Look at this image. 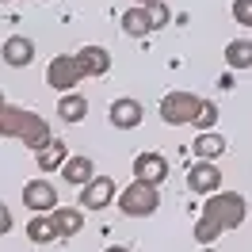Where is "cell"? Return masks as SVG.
<instances>
[{"mask_svg":"<svg viewBox=\"0 0 252 252\" xmlns=\"http://www.w3.org/2000/svg\"><path fill=\"white\" fill-rule=\"evenodd\" d=\"M23 203H27V210H34V214H54V210H58V191H54V184H46V180H31V184L23 188Z\"/></svg>","mask_w":252,"mask_h":252,"instance_id":"cell-7","label":"cell"},{"mask_svg":"<svg viewBox=\"0 0 252 252\" xmlns=\"http://www.w3.org/2000/svg\"><path fill=\"white\" fill-rule=\"evenodd\" d=\"M225 65L229 69H252V38H233L225 46Z\"/></svg>","mask_w":252,"mask_h":252,"instance_id":"cell-18","label":"cell"},{"mask_svg":"<svg viewBox=\"0 0 252 252\" xmlns=\"http://www.w3.org/2000/svg\"><path fill=\"white\" fill-rule=\"evenodd\" d=\"M62 180H65V184H73V188L92 184V180H95V164H92V157H69V160L62 164Z\"/></svg>","mask_w":252,"mask_h":252,"instance_id":"cell-13","label":"cell"},{"mask_svg":"<svg viewBox=\"0 0 252 252\" xmlns=\"http://www.w3.org/2000/svg\"><path fill=\"white\" fill-rule=\"evenodd\" d=\"M153 27H157V19H153L149 8H126L123 12V31L130 34V38H145Z\"/></svg>","mask_w":252,"mask_h":252,"instance_id":"cell-14","label":"cell"},{"mask_svg":"<svg viewBox=\"0 0 252 252\" xmlns=\"http://www.w3.org/2000/svg\"><path fill=\"white\" fill-rule=\"evenodd\" d=\"M160 206V191L157 184H145V180H134L126 191H119V210L126 218H149Z\"/></svg>","mask_w":252,"mask_h":252,"instance_id":"cell-3","label":"cell"},{"mask_svg":"<svg viewBox=\"0 0 252 252\" xmlns=\"http://www.w3.org/2000/svg\"><path fill=\"white\" fill-rule=\"evenodd\" d=\"M84 80V73H80V65H77V54H58L54 62H50L46 69V84L54 88V92H77V84Z\"/></svg>","mask_w":252,"mask_h":252,"instance_id":"cell-5","label":"cell"},{"mask_svg":"<svg viewBox=\"0 0 252 252\" xmlns=\"http://www.w3.org/2000/svg\"><path fill=\"white\" fill-rule=\"evenodd\" d=\"M168 176V160L160 153H142L134 157V180H145V184H160Z\"/></svg>","mask_w":252,"mask_h":252,"instance_id":"cell-12","label":"cell"},{"mask_svg":"<svg viewBox=\"0 0 252 252\" xmlns=\"http://www.w3.org/2000/svg\"><path fill=\"white\" fill-rule=\"evenodd\" d=\"M27 237H31L34 245H50L54 237H62L58 225H54V214H34V218L27 221Z\"/></svg>","mask_w":252,"mask_h":252,"instance_id":"cell-17","label":"cell"},{"mask_svg":"<svg viewBox=\"0 0 252 252\" xmlns=\"http://www.w3.org/2000/svg\"><path fill=\"white\" fill-rule=\"evenodd\" d=\"M58 115H62V123H80L84 115H88V99L80 92H65L58 99Z\"/></svg>","mask_w":252,"mask_h":252,"instance_id":"cell-16","label":"cell"},{"mask_svg":"<svg viewBox=\"0 0 252 252\" xmlns=\"http://www.w3.org/2000/svg\"><path fill=\"white\" fill-rule=\"evenodd\" d=\"M54 225H58V233H62V237H73V233L84 229V214L73 210V206H58V210H54Z\"/></svg>","mask_w":252,"mask_h":252,"instance_id":"cell-19","label":"cell"},{"mask_svg":"<svg viewBox=\"0 0 252 252\" xmlns=\"http://www.w3.org/2000/svg\"><path fill=\"white\" fill-rule=\"evenodd\" d=\"M77 65H80L84 77H103L111 69V54L103 46H80L77 50Z\"/></svg>","mask_w":252,"mask_h":252,"instance_id":"cell-11","label":"cell"},{"mask_svg":"<svg viewBox=\"0 0 252 252\" xmlns=\"http://www.w3.org/2000/svg\"><path fill=\"white\" fill-rule=\"evenodd\" d=\"M34 160H38V168H62L65 160H69V149H65V142L54 138L46 149H38V153H34Z\"/></svg>","mask_w":252,"mask_h":252,"instance_id":"cell-20","label":"cell"},{"mask_svg":"<svg viewBox=\"0 0 252 252\" xmlns=\"http://www.w3.org/2000/svg\"><path fill=\"white\" fill-rule=\"evenodd\" d=\"M221 153H225V134H218V130L195 134V157L199 160H218Z\"/></svg>","mask_w":252,"mask_h":252,"instance_id":"cell-15","label":"cell"},{"mask_svg":"<svg viewBox=\"0 0 252 252\" xmlns=\"http://www.w3.org/2000/svg\"><path fill=\"white\" fill-rule=\"evenodd\" d=\"M0 138H19V142L27 145V149H46L54 142V134H50V123L42 115H34V111H23V107H8L0 111Z\"/></svg>","mask_w":252,"mask_h":252,"instance_id":"cell-2","label":"cell"},{"mask_svg":"<svg viewBox=\"0 0 252 252\" xmlns=\"http://www.w3.org/2000/svg\"><path fill=\"white\" fill-rule=\"evenodd\" d=\"M142 119H145V107L134 95H123V99L111 103V126H119V130H134V126H142Z\"/></svg>","mask_w":252,"mask_h":252,"instance_id":"cell-9","label":"cell"},{"mask_svg":"<svg viewBox=\"0 0 252 252\" xmlns=\"http://www.w3.org/2000/svg\"><path fill=\"white\" fill-rule=\"evenodd\" d=\"M245 214H249V203H245L241 191H214V195H206L203 214L195 221V241L203 249L214 245V237H221L225 229H237L245 221Z\"/></svg>","mask_w":252,"mask_h":252,"instance_id":"cell-1","label":"cell"},{"mask_svg":"<svg viewBox=\"0 0 252 252\" xmlns=\"http://www.w3.org/2000/svg\"><path fill=\"white\" fill-rule=\"evenodd\" d=\"M203 252H214V249H210V245H206V249H203Z\"/></svg>","mask_w":252,"mask_h":252,"instance_id":"cell-27","label":"cell"},{"mask_svg":"<svg viewBox=\"0 0 252 252\" xmlns=\"http://www.w3.org/2000/svg\"><path fill=\"white\" fill-rule=\"evenodd\" d=\"M138 4H142V8H149V12H157V8H160V0H138Z\"/></svg>","mask_w":252,"mask_h":252,"instance_id":"cell-24","label":"cell"},{"mask_svg":"<svg viewBox=\"0 0 252 252\" xmlns=\"http://www.w3.org/2000/svg\"><path fill=\"white\" fill-rule=\"evenodd\" d=\"M203 103L206 99L195 95V92H168L164 99H160V119H164L168 126H195Z\"/></svg>","mask_w":252,"mask_h":252,"instance_id":"cell-4","label":"cell"},{"mask_svg":"<svg viewBox=\"0 0 252 252\" xmlns=\"http://www.w3.org/2000/svg\"><path fill=\"white\" fill-rule=\"evenodd\" d=\"M115 180L111 176H95L92 184H84V191H80V206L84 210H103V206L115 203Z\"/></svg>","mask_w":252,"mask_h":252,"instance_id":"cell-8","label":"cell"},{"mask_svg":"<svg viewBox=\"0 0 252 252\" xmlns=\"http://www.w3.org/2000/svg\"><path fill=\"white\" fill-rule=\"evenodd\" d=\"M188 191H195V195H214V191H221V168L214 160H195L188 168Z\"/></svg>","mask_w":252,"mask_h":252,"instance_id":"cell-6","label":"cell"},{"mask_svg":"<svg viewBox=\"0 0 252 252\" xmlns=\"http://www.w3.org/2000/svg\"><path fill=\"white\" fill-rule=\"evenodd\" d=\"M0 58H4V65H12V69H23V65L34 62V42L23 38V34H12V38H4Z\"/></svg>","mask_w":252,"mask_h":252,"instance_id":"cell-10","label":"cell"},{"mask_svg":"<svg viewBox=\"0 0 252 252\" xmlns=\"http://www.w3.org/2000/svg\"><path fill=\"white\" fill-rule=\"evenodd\" d=\"M233 19L241 27H252V0H233Z\"/></svg>","mask_w":252,"mask_h":252,"instance_id":"cell-22","label":"cell"},{"mask_svg":"<svg viewBox=\"0 0 252 252\" xmlns=\"http://www.w3.org/2000/svg\"><path fill=\"white\" fill-rule=\"evenodd\" d=\"M107 252H130V249H123V245H115V249H107Z\"/></svg>","mask_w":252,"mask_h":252,"instance_id":"cell-25","label":"cell"},{"mask_svg":"<svg viewBox=\"0 0 252 252\" xmlns=\"http://www.w3.org/2000/svg\"><path fill=\"white\" fill-rule=\"evenodd\" d=\"M214 123H218V107L206 99L203 111H199V119H195V130H203V134H206V130H214Z\"/></svg>","mask_w":252,"mask_h":252,"instance_id":"cell-21","label":"cell"},{"mask_svg":"<svg viewBox=\"0 0 252 252\" xmlns=\"http://www.w3.org/2000/svg\"><path fill=\"white\" fill-rule=\"evenodd\" d=\"M4 107H8V99H4V92H0V111H4Z\"/></svg>","mask_w":252,"mask_h":252,"instance_id":"cell-26","label":"cell"},{"mask_svg":"<svg viewBox=\"0 0 252 252\" xmlns=\"http://www.w3.org/2000/svg\"><path fill=\"white\" fill-rule=\"evenodd\" d=\"M4 233H12V210L0 203V237H4Z\"/></svg>","mask_w":252,"mask_h":252,"instance_id":"cell-23","label":"cell"}]
</instances>
